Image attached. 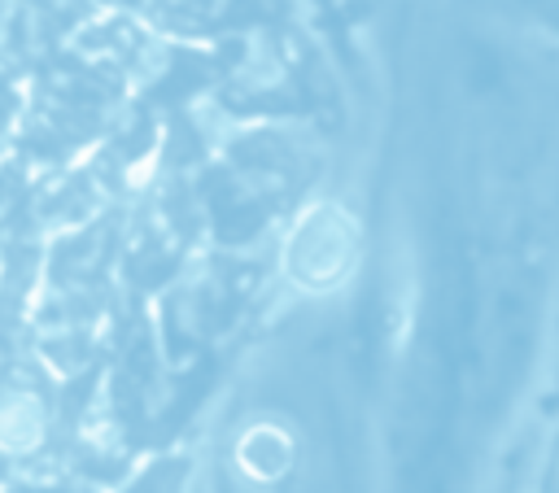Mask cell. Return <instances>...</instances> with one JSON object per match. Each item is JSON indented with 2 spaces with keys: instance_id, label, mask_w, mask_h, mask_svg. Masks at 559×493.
Returning a JSON list of instances; mask_svg holds the SVG:
<instances>
[{
  "instance_id": "7a4b0ae2",
  "label": "cell",
  "mask_w": 559,
  "mask_h": 493,
  "mask_svg": "<svg viewBox=\"0 0 559 493\" xmlns=\"http://www.w3.org/2000/svg\"><path fill=\"white\" fill-rule=\"evenodd\" d=\"M39 436H44V410H39V401L31 393L4 397L0 401V445L13 449V454H22V449L39 445Z\"/></svg>"
},
{
  "instance_id": "6da1fadb",
  "label": "cell",
  "mask_w": 559,
  "mask_h": 493,
  "mask_svg": "<svg viewBox=\"0 0 559 493\" xmlns=\"http://www.w3.org/2000/svg\"><path fill=\"white\" fill-rule=\"evenodd\" d=\"M354 253H358L354 218L332 209V205H319L293 227L288 249H284V266H288L293 284L323 292V288H336L345 279V270L354 266Z\"/></svg>"
}]
</instances>
